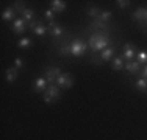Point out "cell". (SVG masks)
Instances as JSON below:
<instances>
[{
	"label": "cell",
	"instance_id": "obj_1",
	"mask_svg": "<svg viewBox=\"0 0 147 140\" xmlns=\"http://www.w3.org/2000/svg\"><path fill=\"white\" fill-rule=\"evenodd\" d=\"M88 44L92 51H103L105 48H108L111 45V39L103 33H96L89 37Z\"/></svg>",
	"mask_w": 147,
	"mask_h": 140
},
{
	"label": "cell",
	"instance_id": "obj_2",
	"mask_svg": "<svg viewBox=\"0 0 147 140\" xmlns=\"http://www.w3.org/2000/svg\"><path fill=\"white\" fill-rule=\"evenodd\" d=\"M59 97H61V90H59V87L57 84H52V86H47V89H45L44 92V101L47 104H52L53 101L59 100Z\"/></svg>",
	"mask_w": 147,
	"mask_h": 140
},
{
	"label": "cell",
	"instance_id": "obj_3",
	"mask_svg": "<svg viewBox=\"0 0 147 140\" xmlns=\"http://www.w3.org/2000/svg\"><path fill=\"white\" fill-rule=\"evenodd\" d=\"M61 70H59L58 67H47L44 70V78L47 79V83H49V86H52V84H57V79H58V76L61 75Z\"/></svg>",
	"mask_w": 147,
	"mask_h": 140
},
{
	"label": "cell",
	"instance_id": "obj_4",
	"mask_svg": "<svg viewBox=\"0 0 147 140\" xmlns=\"http://www.w3.org/2000/svg\"><path fill=\"white\" fill-rule=\"evenodd\" d=\"M86 48H88V45L85 44V42H82L80 39H75L71 44V51H72V56H75V58H78V56H83L86 53Z\"/></svg>",
	"mask_w": 147,
	"mask_h": 140
},
{
	"label": "cell",
	"instance_id": "obj_5",
	"mask_svg": "<svg viewBox=\"0 0 147 140\" xmlns=\"http://www.w3.org/2000/svg\"><path fill=\"white\" fill-rule=\"evenodd\" d=\"M136 55H138V48H136L135 45H131V44H125L124 48H122L121 58L124 59V61H133Z\"/></svg>",
	"mask_w": 147,
	"mask_h": 140
},
{
	"label": "cell",
	"instance_id": "obj_6",
	"mask_svg": "<svg viewBox=\"0 0 147 140\" xmlns=\"http://www.w3.org/2000/svg\"><path fill=\"white\" fill-rule=\"evenodd\" d=\"M72 84H74V78H72L71 73H61L57 79V86L59 89L61 87L63 89H69V87H72Z\"/></svg>",
	"mask_w": 147,
	"mask_h": 140
},
{
	"label": "cell",
	"instance_id": "obj_7",
	"mask_svg": "<svg viewBox=\"0 0 147 140\" xmlns=\"http://www.w3.org/2000/svg\"><path fill=\"white\" fill-rule=\"evenodd\" d=\"M28 27L31 28V33L36 34V36H44V34L49 31V30H47V27H44V25H42V22H41V20H36V19H34Z\"/></svg>",
	"mask_w": 147,
	"mask_h": 140
},
{
	"label": "cell",
	"instance_id": "obj_8",
	"mask_svg": "<svg viewBox=\"0 0 147 140\" xmlns=\"http://www.w3.org/2000/svg\"><path fill=\"white\" fill-rule=\"evenodd\" d=\"M27 20L24 19V17H20V19H16L14 20V25H13V31H14L16 34H22V33H25V30H27Z\"/></svg>",
	"mask_w": 147,
	"mask_h": 140
},
{
	"label": "cell",
	"instance_id": "obj_9",
	"mask_svg": "<svg viewBox=\"0 0 147 140\" xmlns=\"http://www.w3.org/2000/svg\"><path fill=\"white\" fill-rule=\"evenodd\" d=\"M47 86H49L47 79H45L44 76H39V78L33 83V90H34V92H45Z\"/></svg>",
	"mask_w": 147,
	"mask_h": 140
},
{
	"label": "cell",
	"instance_id": "obj_10",
	"mask_svg": "<svg viewBox=\"0 0 147 140\" xmlns=\"http://www.w3.org/2000/svg\"><path fill=\"white\" fill-rule=\"evenodd\" d=\"M124 69L127 70L128 73H138L139 70H141V64H139L136 59H133V61H125V65H124Z\"/></svg>",
	"mask_w": 147,
	"mask_h": 140
},
{
	"label": "cell",
	"instance_id": "obj_11",
	"mask_svg": "<svg viewBox=\"0 0 147 140\" xmlns=\"http://www.w3.org/2000/svg\"><path fill=\"white\" fill-rule=\"evenodd\" d=\"M50 5H52V11L63 13L66 9V2H63V0H52Z\"/></svg>",
	"mask_w": 147,
	"mask_h": 140
},
{
	"label": "cell",
	"instance_id": "obj_12",
	"mask_svg": "<svg viewBox=\"0 0 147 140\" xmlns=\"http://www.w3.org/2000/svg\"><path fill=\"white\" fill-rule=\"evenodd\" d=\"M114 51H116V50H114L113 45H111V47H108V48H105L102 53H100V59H102V61H110V59L113 58Z\"/></svg>",
	"mask_w": 147,
	"mask_h": 140
},
{
	"label": "cell",
	"instance_id": "obj_13",
	"mask_svg": "<svg viewBox=\"0 0 147 140\" xmlns=\"http://www.w3.org/2000/svg\"><path fill=\"white\" fill-rule=\"evenodd\" d=\"M131 17L133 20H138V22H146V8H138Z\"/></svg>",
	"mask_w": 147,
	"mask_h": 140
},
{
	"label": "cell",
	"instance_id": "obj_14",
	"mask_svg": "<svg viewBox=\"0 0 147 140\" xmlns=\"http://www.w3.org/2000/svg\"><path fill=\"white\" fill-rule=\"evenodd\" d=\"M14 16H16V9L13 8H6L5 11H3V14H2V19L5 20V22H9V20H13L14 19Z\"/></svg>",
	"mask_w": 147,
	"mask_h": 140
},
{
	"label": "cell",
	"instance_id": "obj_15",
	"mask_svg": "<svg viewBox=\"0 0 147 140\" xmlns=\"http://www.w3.org/2000/svg\"><path fill=\"white\" fill-rule=\"evenodd\" d=\"M125 65V61L121 58V56H117V58L113 59V62H111V67H113V70H122Z\"/></svg>",
	"mask_w": 147,
	"mask_h": 140
},
{
	"label": "cell",
	"instance_id": "obj_16",
	"mask_svg": "<svg viewBox=\"0 0 147 140\" xmlns=\"http://www.w3.org/2000/svg\"><path fill=\"white\" fill-rule=\"evenodd\" d=\"M17 78V69L16 67H11L6 70V81L8 83H14Z\"/></svg>",
	"mask_w": 147,
	"mask_h": 140
},
{
	"label": "cell",
	"instance_id": "obj_17",
	"mask_svg": "<svg viewBox=\"0 0 147 140\" xmlns=\"http://www.w3.org/2000/svg\"><path fill=\"white\" fill-rule=\"evenodd\" d=\"M135 87L138 90H141V92H146V90H147V81L144 78H138V79H136V83H135Z\"/></svg>",
	"mask_w": 147,
	"mask_h": 140
},
{
	"label": "cell",
	"instance_id": "obj_18",
	"mask_svg": "<svg viewBox=\"0 0 147 140\" xmlns=\"http://www.w3.org/2000/svg\"><path fill=\"white\" fill-rule=\"evenodd\" d=\"M20 16H24V19H25V20H27V23L30 25V23L33 22V19H34V11H31V9L27 8L25 11H24L22 14H20Z\"/></svg>",
	"mask_w": 147,
	"mask_h": 140
},
{
	"label": "cell",
	"instance_id": "obj_19",
	"mask_svg": "<svg viewBox=\"0 0 147 140\" xmlns=\"http://www.w3.org/2000/svg\"><path fill=\"white\" fill-rule=\"evenodd\" d=\"M136 56H138V59H136V61H138L139 64H147V51L146 50H139Z\"/></svg>",
	"mask_w": 147,
	"mask_h": 140
},
{
	"label": "cell",
	"instance_id": "obj_20",
	"mask_svg": "<svg viewBox=\"0 0 147 140\" xmlns=\"http://www.w3.org/2000/svg\"><path fill=\"white\" fill-rule=\"evenodd\" d=\"M47 30H49V33H50L52 36H61L63 34V28H61V25H58V23L53 28H47Z\"/></svg>",
	"mask_w": 147,
	"mask_h": 140
},
{
	"label": "cell",
	"instance_id": "obj_21",
	"mask_svg": "<svg viewBox=\"0 0 147 140\" xmlns=\"http://www.w3.org/2000/svg\"><path fill=\"white\" fill-rule=\"evenodd\" d=\"M13 8H14L16 13H19V14H22V13L27 9V8H25V2H14Z\"/></svg>",
	"mask_w": 147,
	"mask_h": 140
},
{
	"label": "cell",
	"instance_id": "obj_22",
	"mask_svg": "<svg viewBox=\"0 0 147 140\" xmlns=\"http://www.w3.org/2000/svg\"><path fill=\"white\" fill-rule=\"evenodd\" d=\"M59 55L63 56H72V51H71V44H66L59 48Z\"/></svg>",
	"mask_w": 147,
	"mask_h": 140
},
{
	"label": "cell",
	"instance_id": "obj_23",
	"mask_svg": "<svg viewBox=\"0 0 147 140\" xmlns=\"http://www.w3.org/2000/svg\"><path fill=\"white\" fill-rule=\"evenodd\" d=\"M100 13H102V11H100L99 8H96V6H92V8H89V9H88V14H89L91 17H92V19H99Z\"/></svg>",
	"mask_w": 147,
	"mask_h": 140
},
{
	"label": "cell",
	"instance_id": "obj_24",
	"mask_svg": "<svg viewBox=\"0 0 147 140\" xmlns=\"http://www.w3.org/2000/svg\"><path fill=\"white\" fill-rule=\"evenodd\" d=\"M91 27L92 28H100V30H102V28H107V23L102 22L100 19H94L92 22H91Z\"/></svg>",
	"mask_w": 147,
	"mask_h": 140
},
{
	"label": "cell",
	"instance_id": "obj_25",
	"mask_svg": "<svg viewBox=\"0 0 147 140\" xmlns=\"http://www.w3.org/2000/svg\"><path fill=\"white\" fill-rule=\"evenodd\" d=\"M30 44H31V41L28 39V37H22V39L17 42V45H19L20 48H27V47H30Z\"/></svg>",
	"mask_w": 147,
	"mask_h": 140
},
{
	"label": "cell",
	"instance_id": "obj_26",
	"mask_svg": "<svg viewBox=\"0 0 147 140\" xmlns=\"http://www.w3.org/2000/svg\"><path fill=\"white\" fill-rule=\"evenodd\" d=\"M99 19L102 20V22L107 23L108 20L111 19V13H110V11H102V13H100V16H99Z\"/></svg>",
	"mask_w": 147,
	"mask_h": 140
},
{
	"label": "cell",
	"instance_id": "obj_27",
	"mask_svg": "<svg viewBox=\"0 0 147 140\" xmlns=\"http://www.w3.org/2000/svg\"><path fill=\"white\" fill-rule=\"evenodd\" d=\"M116 5L119 8H128V6H130V2H128V0H117Z\"/></svg>",
	"mask_w": 147,
	"mask_h": 140
},
{
	"label": "cell",
	"instance_id": "obj_28",
	"mask_svg": "<svg viewBox=\"0 0 147 140\" xmlns=\"http://www.w3.org/2000/svg\"><path fill=\"white\" fill-rule=\"evenodd\" d=\"M44 16H45V19H49V20H53V11H52V9H47V11L44 13Z\"/></svg>",
	"mask_w": 147,
	"mask_h": 140
},
{
	"label": "cell",
	"instance_id": "obj_29",
	"mask_svg": "<svg viewBox=\"0 0 147 140\" xmlns=\"http://www.w3.org/2000/svg\"><path fill=\"white\" fill-rule=\"evenodd\" d=\"M14 65H16V69H22L24 67V61L20 58H17L16 61H14Z\"/></svg>",
	"mask_w": 147,
	"mask_h": 140
},
{
	"label": "cell",
	"instance_id": "obj_30",
	"mask_svg": "<svg viewBox=\"0 0 147 140\" xmlns=\"http://www.w3.org/2000/svg\"><path fill=\"white\" fill-rule=\"evenodd\" d=\"M139 78H144L146 81H147V64L144 65V69H142V72H141V76Z\"/></svg>",
	"mask_w": 147,
	"mask_h": 140
},
{
	"label": "cell",
	"instance_id": "obj_31",
	"mask_svg": "<svg viewBox=\"0 0 147 140\" xmlns=\"http://www.w3.org/2000/svg\"><path fill=\"white\" fill-rule=\"evenodd\" d=\"M146 22H147V9H146Z\"/></svg>",
	"mask_w": 147,
	"mask_h": 140
}]
</instances>
